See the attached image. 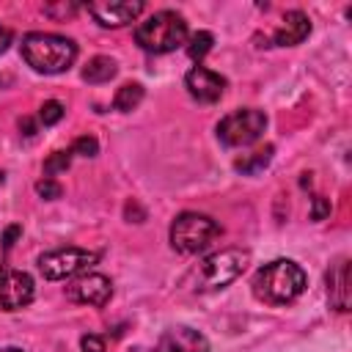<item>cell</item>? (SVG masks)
Here are the masks:
<instances>
[{
    "mask_svg": "<svg viewBox=\"0 0 352 352\" xmlns=\"http://www.w3.org/2000/svg\"><path fill=\"white\" fill-rule=\"evenodd\" d=\"M305 272L292 258H275L253 275V294L267 305H286L305 292Z\"/></svg>",
    "mask_w": 352,
    "mask_h": 352,
    "instance_id": "6da1fadb",
    "label": "cell"
},
{
    "mask_svg": "<svg viewBox=\"0 0 352 352\" xmlns=\"http://www.w3.org/2000/svg\"><path fill=\"white\" fill-rule=\"evenodd\" d=\"M22 58L38 74H60L77 60V44L58 33H28L22 38Z\"/></svg>",
    "mask_w": 352,
    "mask_h": 352,
    "instance_id": "7a4b0ae2",
    "label": "cell"
},
{
    "mask_svg": "<svg viewBox=\"0 0 352 352\" xmlns=\"http://www.w3.org/2000/svg\"><path fill=\"white\" fill-rule=\"evenodd\" d=\"M135 41L151 55L173 52L187 41V22L176 11H154L135 28Z\"/></svg>",
    "mask_w": 352,
    "mask_h": 352,
    "instance_id": "3957f363",
    "label": "cell"
},
{
    "mask_svg": "<svg viewBox=\"0 0 352 352\" xmlns=\"http://www.w3.org/2000/svg\"><path fill=\"white\" fill-rule=\"evenodd\" d=\"M250 264V253L242 248H226L217 253H209L206 258L198 261V267L192 270V289L195 292H212V289H223L228 283H234L245 267Z\"/></svg>",
    "mask_w": 352,
    "mask_h": 352,
    "instance_id": "277c9868",
    "label": "cell"
},
{
    "mask_svg": "<svg viewBox=\"0 0 352 352\" xmlns=\"http://www.w3.org/2000/svg\"><path fill=\"white\" fill-rule=\"evenodd\" d=\"M223 234L220 223L201 212H182L170 223V248L184 256L204 253Z\"/></svg>",
    "mask_w": 352,
    "mask_h": 352,
    "instance_id": "5b68a950",
    "label": "cell"
},
{
    "mask_svg": "<svg viewBox=\"0 0 352 352\" xmlns=\"http://www.w3.org/2000/svg\"><path fill=\"white\" fill-rule=\"evenodd\" d=\"M267 129V116L256 107H242L220 118L217 124V140L228 148H242L256 143Z\"/></svg>",
    "mask_w": 352,
    "mask_h": 352,
    "instance_id": "8992f818",
    "label": "cell"
},
{
    "mask_svg": "<svg viewBox=\"0 0 352 352\" xmlns=\"http://www.w3.org/2000/svg\"><path fill=\"white\" fill-rule=\"evenodd\" d=\"M99 261L96 250H85V248H58V250H47L38 256V272L47 280H66L74 275H82L88 267H94Z\"/></svg>",
    "mask_w": 352,
    "mask_h": 352,
    "instance_id": "52a82bcc",
    "label": "cell"
},
{
    "mask_svg": "<svg viewBox=\"0 0 352 352\" xmlns=\"http://www.w3.org/2000/svg\"><path fill=\"white\" fill-rule=\"evenodd\" d=\"M33 294H36V286L28 272L0 264V311H8V314L19 311L30 305Z\"/></svg>",
    "mask_w": 352,
    "mask_h": 352,
    "instance_id": "ba28073f",
    "label": "cell"
},
{
    "mask_svg": "<svg viewBox=\"0 0 352 352\" xmlns=\"http://www.w3.org/2000/svg\"><path fill=\"white\" fill-rule=\"evenodd\" d=\"M85 8L102 28H124L143 14L140 0H102V3H88Z\"/></svg>",
    "mask_w": 352,
    "mask_h": 352,
    "instance_id": "9c48e42d",
    "label": "cell"
},
{
    "mask_svg": "<svg viewBox=\"0 0 352 352\" xmlns=\"http://www.w3.org/2000/svg\"><path fill=\"white\" fill-rule=\"evenodd\" d=\"M110 297H113V283L102 272H85V275L74 278L69 286V300L82 302V305L102 308L110 302Z\"/></svg>",
    "mask_w": 352,
    "mask_h": 352,
    "instance_id": "30bf717a",
    "label": "cell"
},
{
    "mask_svg": "<svg viewBox=\"0 0 352 352\" xmlns=\"http://www.w3.org/2000/svg\"><path fill=\"white\" fill-rule=\"evenodd\" d=\"M184 88L192 99H198L204 104H212L226 94V77L198 63L184 74Z\"/></svg>",
    "mask_w": 352,
    "mask_h": 352,
    "instance_id": "8fae6325",
    "label": "cell"
},
{
    "mask_svg": "<svg viewBox=\"0 0 352 352\" xmlns=\"http://www.w3.org/2000/svg\"><path fill=\"white\" fill-rule=\"evenodd\" d=\"M154 352H209V341L204 333L179 324V327H168L160 336Z\"/></svg>",
    "mask_w": 352,
    "mask_h": 352,
    "instance_id": "7c38bea8",
    "label": "cell"
},
{
    "mask_svg": "<svg viewBox=\"0 0 352 352\" xmlns=\"http://www.w3.org/2000/svg\"><path fill=\"white\" fill-rule=\"evenodd\" d=\"M308 33H311V19H308V14L294 8V11H286V14H283V22H280V28L275 30L272 41H275L278 47H297V44H302V41L308 38Z\"/></svg>",
    "mask_w": 352,
    "mask_h": 352,
    "instance_id": "4fadbf2b",
    "label": "cell"
},
{
    "mask_svg": "<svg viewBox=\"0 0 352 352\" xmlns=\"http://www.w3.org/2000/svg\"><path fill=\"white\" fill-rule=\"evenodd\" d=\"M327 300L336 311H349V258H338L327 270Z\"/></svg>",
    "mask_w": 352,
    "mask_h": 352,
    "instance_id": "5bb4252c",
    "label": "cell"
},
{
    "mask_svg": "<svg viewBox=\"0 0 352 352\" xmlns=\"http://www.w3.org/2000/svg\"><path fill=\"white\" fill-rule=\"evenodd\" d=\"M116 72H118V66H116L113 58H107V55H96V58H91V60L85 63V69H82V80L91 82V85H99V82L113 80Z\"/></svg>",
    "mask_w": 352,
    "mask_h": 352,
    "instance_id": "9a60e30c",
    "label": "cell"
},
{
    "mask_svg": "<svg viewBox=\"0 0 352 352\" xmlns=\"http://www.w3.org/2000/svg\"><path fill=\"white\" fill-rule=\"evenodd\" d=\"M143 85L140 82H124L118 91H116V96H113V107L118 110V113H129V110H135L140 102H143Z\"/></svg>",
    "mask_w": 352,
    "mask_h": 352,
    "instance_id": "2e32d148",
    "label": "cell"
},
{
    "mask_svg": "<svg viewBox=\"0 0 352 352\" xmlns=\"http://www.w3.org/2000/svg\"><path fill=\"white\" fill-rule=\"evenodd\" d=\"M272 151H275L272 146H264V148H258V151H253V154H248V157L236 160V162H234V168H236L239 173H258L261 168H267V165H270Z\"/></svg>",
    "mask_w": 352,
    "mask_h": 352,
    "instance_id": "e0dca14e",
    "label": "cell"
},
{
    "mask_svg": "<svg viewBox=\"0 0 352 352\" xmlns=\"http://www.w3.org/2000/svg\"><path fill=\"white\" fill-rule=\"evenodd\" d=\"M212 44H214V36L209 33V30H198V33H192L190 36V44H187V55L192 58V60H204V55L212 50Z\"/></svg>",
    "mask_w": 352,
    "mask_h": 352,
    "instance_id": "ac0fdd59",
    "label": "cell"
},
{
    "mask_svg": "<svg viewBox=\"0 0 352 352\" xmlns=\"http://www.w3.org/2000/svg\"><path fill=\"white\" fill-rule=\"evenodd\" d=\"M63 113H66V107H63L58 99H47V102L38 107V124L52 126V124H58V121L63 118Z\"/></svg>",
    "mask_w": 352,
    "mask_h": 352,
    "instance_id": "d6986e66",
    "label": "cell"
},
{
    "mask_svg": "<svg viewBox=\"0 0 352 352\" xmlns=\"http://www.w3.org/2000/svg\"><path fill=\"white\" fill-rule=\"evenodd\" d=\"M69 162H72V148H66V151H52L50 160L44 162V173H47V176H55V173L66 170Z\"/></svg>",
    "mask_w": 352,
    "mask_h": 352,
    "instance_id": "ffe728a7",
    "label": "cell"
},
{
    "mask_svg": "<svg viewBox=\"0 0 352 352\" xmlns=\"http://www.w3.org/2000/svg\"><path fill=\"white\" fill-rule=\"evenodd\" d=\"M36 192H38L41 198H47V201H55V198H60V195H63V187H60L52 176H44V179H38V182H36Z\"/></svg>",
    "mask_w": 352,
    "mask_h": 352,
    "instance_id": "44dd1931",
    "label": "cell"
},
{
    "mask_svg": "<svg viewBox=\"0 0 352 352\" xmlns=\"http://www.w3.org/2000/svg\"><path fill=\"white\" fill-rule=\"evenodd\" d=\"M72 154H80V157H96V154H99V143H96V138H91V135L77 138V140L72 143Z\"/></svg>",
    "mask_w": 352,
    "mask_h": 352,
    "instance_id": "7402d4cb",
    "label": "cell"
},
{
    "mask_svg": "<svg viewBox=\"0 0 352 352\" xmlns=\"http://www.w3.org/2000/svg\"><path fill=\"white\" fill-rule=\"evenodd\" d=\"M327 214H330V201L322 198V195H316L311 201V220H324Z\"/></svg>",
    "mask_w": 352,
    "mask_h": 352,
    "instance_id": "603a6c76",
    "label": "cell"
},
{
    "mask_svg": "<svg viewBox=\"0 0 352 352\" xmlns=\"http://www.w3.org/2000/svg\"><path fill=\"white\" fill-rule=\"evenodd\" d=\"M80 349H82V352H104V338L88 333V336L80 338Z\"/></svg>",
    "mask_w": 352,
    "mask_h": 352,
    "instance_id": "cb8c5ba5",
    "label": "cell"
},
{
    "mask_svg": "<svg viewBox=\"0 0 352 352\" xmlns=\"http://www.w3.org/2000/svg\"><path fill=\"white\" fill-rule=\"evenodd\" d=\"M44 11L52 14V16H72V14L80 11V6H77V3H69V6H47Z\"/></svg>",
    "mask_w": 352,
    "mask_h": 352,
    "instance_id": "d4e9b609",
    "label": "cell"
},
{
    "mask_svg": "<svg viewBox=\"0 0 352 352\" xmlns=\"http://www.w3.org/2000/svg\"><path fill=\"white\" fill-rule=\"evenodd\" d=\"M19 234H22L19 226H8V228H6V234H3V250H6V253L11 250V245H14V239H16Z\"/></svg>",
    "mask_w": 352,
    "mask_h": 352,
    "instance_id": "484cf974",
    "label": "cell"
},
{
    "mask_svg": "<svg viewBox=\"0 0 352 352\" xmlns=\"http://www.w3.org/2000/svg\"><path fill=\"white\" fill-rule=\"evenodd\" d=\"M11 38H14V33L6 28V25H0V55L8 50V44H11Z\"/></svg>",
    "mask_w": 352,
    "mask_h": 352,
    "instance_id": "4316f807",
    "label": "cell"
},
{
    "mask_svg": "<svg viewBox=\"0 0 352 352\" xmlns=\"http://www.w3.org/2000/svg\"><path fill=\"white\" fill-rule=\"evenodd\" d=\"M19 129H25V135L30 138V135H36V124L30 121V118H19Z\"/></svg>",
    "mask_w": 352,
    "mask_h": 352,
    "instance_id": "83f0119b",
    "label": "cell"
},
{
    "mask_svg": "<svg viewBox=\"0 0 352 352\" xmlns=\"http://www.w3.org/2000/svg\"><path fill=\"white\" fill-rule=\"evenodd\" d=\"M3 352H22L19 346H8V349H3Z\"/></svg>",
    "mask_w": 352,
    "mask_h": 352,
    "instance_id": "f1b7e54d",
    "label": "cell"
},
{
    "mask_svg": "<svg viewBox=\"0 0 352 352\" xmlns=\"http://www.w3.org/2000/svg\"><path fill=\"white\" fill-rule=\"evenodd\" d=\"M0 184H3V170H0Z\"/></svg>",
    "mask_w": 352,
    "mask_h": 352,
    "instance_id": "f546056e",
    "label": "cell"
},
{
    "mask_svg": "<svg viewBox=\"0 0 352 352\" xmlns=\"http://www.w3.org/2000/svg\"><path fill=\"white\" fill-rule=\"evenodd\" d=\"M132 352H146V349H132Z\"/></svg>",
    "mask_w": 352,
    "mask_h": 352,
    "instance_id": "4dcf8cb0",
    "label": "cell"
},
{
    "mask_svg": "<svg viewBox=\"0 0 352 352\" xmlns=\"http://www.w3.org/2000/svg\"><path fill=\"white\" fill-rule=\"evenodd\" d=\"M0 352H3V349H0Z\"/></svg>",
    "mask_w": 352,
    "mask_h": 352,
    "instance_id": "1f68e13d",
    "label": "cell"
}]
</instances>
